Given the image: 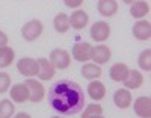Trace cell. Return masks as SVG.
Segmentation results:
<instances>
[{
	"label": "cell",
	"instance_id": "6da1fadb",
	"mask_svg": "<svg viewBox=\"0 0 151 118\" xmlns=\"http://www.w3.org/2000/svg\"><path fill=\"white\" fill-rule=\"evenodd\" d=\"M48 103L60 115H74L85 106V93L79 83L62 79L50 86Z\"/></svg>",
	"mask_w": 151,
	"mask_h": 118
},
{
	"label": "cell",
	"instance_id": "7a4b0ae2",
	"mask_svg": "<svg viewBox=\"0 0 151 118\" xmlns=\"http://www.w3.org/2000/svg\"><path fill=\"white\" fill-rule=\"evenodd\" d=\"M42 33V23L40 20H30L21 29V35L26 41H35Z\"/></svg>",
	"mask_w": 151,
	"mask_h": 118
},
{
	"label": "cell",
	"instance_id": "3957f363",
	"mask_svg": "<svg viewBox=\"0 0 151 118\" xmlns=\"http://www.w3.org/2000/svg\"><path fill=\"white\" fill-rule=\"evenodd\" d=\"M50 62L53 64L55 68H59V70H65L70 67V53L64 49H55L52 53H50Z\"/></svg>",
	"mask_w": 151,
	"mask_h": 118
},
{
	"label": "cell",
	"instance_id": "277c9868",
	"mask_svg": "<svg viewBox=\"0 0 151 118\" xmlns=\"http://www.w3.org/2000/svg\"><path fill=\"white\" fill-rule=\"evenodd\" d=\"M17 70L23 76H36L40 71V65L32 58H21L17 62Z\"/></svg>",
	"mask_w": 151,
	"mask_h": 118
},
{
	"label": "cell",
	"instance_id": "5b68a950",
	"mask_svg": "<svg viewBox=\"0 0 151 118\" xmlns=\"http://www.w3.org/2000/svg\"><path fill=\"white\" fill-rule=\"evenodd\" d=\"M24 85H26L27 89H29V94H30L29 100H30V101L38 103V101H41V100L44 98L45 91H44V86H42L40 82L33 80V79H27V80L24 82Z\"/></svg>",
	"mask_w": 151,
	"mask_h": 118
},
{
	"label": "cell",
	"instance_id": "8992f818",
	"mask_svg": "<svg viewBox=\"0 0 151 118\" xmlns=\"http://www.w3.org/2000/svg\"><path fill=\"white\" fill-rule=\"evenodd\" d=\"M133 109L137 117L141 118H151V98L150 97H139L133 103Z\"/></svg>",
	"mask_w": 151,
	"mask_h": 118
},
{
	"label": "cell",
	"instance_id": "52a82bcc",
	"mask_svg": "<svg viewBox=\"0 0 151 118\" xmlns=\"http://www.w3.org/2000/svg\"><path fill=\"white\" fill-rule=\"evenodd\" d=\"M110 35V28L106 21H97L91 28V36L95 41H106Z\"/></svg>",
	"mask_w": 151,
	"mask_h": 118
},
{
	"label": "cell",
	"instance_id": "ba28073f",
	"mask_svg": "<svg viewBox=\"0 0 151 118\" xmlns=\"http://www.w3.org/2000/svg\"><path fill=\"white\" fill-rule=\"evenodd\" d=\"M91 49L89 43H77L73 47V58L79 62H86L91 59Z\"/></svg>",
	"mask_w": 151,
	"mask_h": 118
},
{
	"label": "cell",
	"instance_id": "9c48e42d",
	"mask_svg": "<svg viewBox=\"0 0 151 118\" xmlns=\"http://www.w3.org/2000/svg\"><path fill=\"white\" fill-rule=\"evenodd\" d=\"M38 65H40V71H38V77L41 79V80H50V79H53L55 76V67H53V64L50 62L48 59L45 58H40V59H36Z\"/></svg>",
	"mask_w": 151,
	"mask_h": 118
},
{
	"label": "cell",
	"instance_id": "30bf717a",
	"mask_svg": "<svg viewBox=\"0 0 151 118\" xmlns=\"http://www.w3.org/2000/svg\"><path fill=\"white\" fill-rule=\"evenodd\" d=\"M110 49L107 46H97L91 49V59L97 64H106L110 59Z\"/></svg>",
	"mask_w": 151,
	"mask_h": 118
},
{
	"label": "cell",
	"instance_id": "8fae6325",
	"mask_svg": "<svg viewBox=\"0 0 151 118\" xmlns=\"http://www.w3.org/2000/svg\"><path fill=\"white\" fill-rule=\"evenodd\" d=\"M133 35L137 39H141V41L150 39V36H151V24H150V21L141 20V21L134 23V26H133Z\"/></svg>",
	"mask_w": 151,
	"mask_h": 118
},
{
	"label": "cell",
	"instance_id": "7c38bea8",
	"mask_svg": "<svg viewBox=\"0 0 151 118\" xmlns=\"http://www.w3.org/2000/svg\"><path fill=\"white\" fill-rule=\"evenodd\" d=\"M11 97H12V100L17 101V103H24L26 100H29L30 94H29L27 86L24 83H17V85L12 86V89H11Z\"/></svg>",
	"mask_w": 151,
	"mask_h": 118
},
{
	"label": "cell",
	"instance_id": "4fadbf2b",
	"mask_svg": "<svg viewBox=\"0 0 151 118\" xmlns=\"http://www.w3.org/2000/svg\"><path fill=\"white\" fill-rule=\"evenodd\" d=\"M129 67L125 64H115V65H112V68L109 71L110 74V79L112 80H115V82H124L125 79H127L129 76Z\"/></svg>",
	"mask_w": 151,
	"mask_h": 118
},
{
	"label": "cell",
	"instance_id": "5bb4252c",
	"mask_svg": "<svg viewBox=\"0 0 151 118\" xmlns=\"http://www.w3.org/2000/svg\"><path fill=\"white\" fill-rule=\"evenodd\" d=\"M88 20L89 18L85 11H74L70 17V26H73V29L76 30H80L88 24Z\"/></svg>",
	"mask_w": 151,
	"mask_h": 118
},
{
	"label": "cell",
	"instance_id": "9a60e30c",
	"mask_svg": "<svg viewBox=\"0 0 151 118\" xmlns=\"http://www.w3.org/2000/svg\"><path fill=\"white\" fill-rule=\"evenodd\" d=\"M113 103H115L118 108H121V109L129 108L132 104L130 93L127 89H118V91H115V94H113Z\"/></svg>",
	"mask_w": 151,
	"mask_h": 118
},
{
	"label": "cell",
	"instance_id": "2e32d148",
	"mask_svg": "<svg viewBox=\"0 0 151 118\" xmlns=\"http://www.w3.org/2000/svg\"><path fill=\"white\" fill-rule=\"evenodd\" d=\"M88 96H89L92 100H101L106 96V88L101 82L94 80L88 85Z\"/></svg>",
	"mask_w": 151,
	"mask_h": 118
},
{
	"label": "cell",
	"instance_id": "e0dca14e",
	"mask_svg": "<svg viewBox=\"0 0 151 118\" xmlns=\"http://www.w3.org/2000/svg\"><path fill=\"white\" fill-rule=\"evenodd\" d=\"M118 11V2L115 0H100L98 2V12L103 17H112Z\"/></svg>",
	"mask_w": 151,
	"mask_h": 118
},
{
	"label": "cell",
	"instance_id": "ac0fdd59",
	"mask_svg": "<svg viewBox=\"0 0 151 118\" xmlns=\"http://www.w3.org/2000/svg\"><path fill=\"white\" fill-rule=\"evenodd\" d=\"M142 82H144L142 74L137 70H130L127 79L124 80V85H125V88H129V89H137L142 85Z\"/></svg>",
	"mask_w": 151,
	"mask_h": 118
},
{
	"label": "cell",
	"instance_id": "d6986e66",
	"mask_svg": "<svg viewBox=\"0 0 151 118\" xmlns=\"http://www.w3.org/2000/svg\"><path fill=\"white\" fill-rule=\"evenodd\" d=\"M53 24H55V29L59 32V33H65L71 26H70V17L67 14H64V12H60V14H58L53 20Z\"/></svg>",
	"mask_w": 151,
	"mask_h": 118
},
{
	"label": "cell",
	"instance_id": "ffe728a7",
	"mask_svg": "<svg viewBox=\"0 0 151 118\" xmlns=\"http://www.w3.org/2000/svg\"><path fill=\"white\" fill-rule=\"evenodd\" d=\"M82 76L85 79H89V80H92V79H98L100 76H101V68L98 67V65L95 64H85L82 67Z\"/></svg>",
	"mask_w": 151,
	"mask_h": 118
},
{
	"label": "cell",
	"instance_id": "44dd1931",
	"mask_svg": "<svg viewBox=\"0 0 151 118\" xmlns=\"http://www.w3.org/2000/svg\"><path fill=\"white\" fill-rule=\"evenodd\" d=\"M15 58V53L11 47H0V68H6L12 64Z\"/></svg>",
	"mask_w": 151,
	"mask_h": 118
},
{
	"label": "cell",
	"instance_id": "7402d4cb",
	"mask_svg": "<svg viewBox=\"0 0 151 118\" xmlns=\"http://www.w3.org/2000/svg\"><path fill=\"white\" fill-rule=\"evenodd\" d=\"M150 12V5L147 2H133L132 3V9L130 14L134 18H142L144 15H147Z\"/></svg>",
	"mask_w": 151,
	"mask_h": 118
},
{
	"label": "cell",
	"instance_id": "603a6c76",
	"mask_svg": "<svg viewBox=\"0 0 151 118\" xmlns=\"http://www.w3.org/2000/svg\"><path fill=\"white\" fill-rule=\"evenodd\" d=\"M14 112H15V106L11 100L5 98L0 101V118H11Z\"/></svg>",
	"mask_w": 151,
	"mask_h": 118
},
{
	"label": "cell",
	"instance_id": "cb8c5ba5",
	"mask_svg": "<svg viewBox=\"0 0 151 118\" xmlns=\"http://www.w3.org/2000/svg\"><path fill=\"white\" fill-rule=\"evenodd\" d=\"M137 64H139V67L144 71H150L151 70V50L150 49L144 50L142 53L139 55V58H137Z\"/></svg>",
	"mask_w": 151,
	"mask_h": 118
},
{
	"label": "cell",
	"instance_id": "d4e9b609",
	"mask_svg": "<svg viewBox=\"0 0 151 118\" xmlns=\"http://www.w3.org/2000/svg\"><path fill=\"white\" fill-rule=\"evenodd\" d=\"M103 114V108L100 106V104H95V103H92V104H89L86 109H85V112L82 114V118H89V117H94V115H101Z\"/></svg>",
	"mask_w": 151,
	"mask_h": 118
},
{
	"label": "cell",
	"instance_id": "484cf974",
	"mask_svg": "<svg viewBox=\"0 0 151 118\" xmlns=\"http://www.w3.org/2000/svg\"><path fill=\"white\" fill-rule=\"evenodd\" d=\"M11 86V77L8 73H0V94L6 93Z\"/></svg>",
	"mask_w": 151,
	"mask_h": 118
},
{
	"label": "cell",
	"instance_id": "4316f807",
	"mask_svg": "<svg viewBox=\"0 0 151 118\" xmlns=\"http://www.w3.org/2000/svg\"><path fill=\"white\" fill-rule=\"evenodd\" d=\"M65 3V6H68V8H79V6H82V0H76V2H70V0H67V2H64Z\"/></svg>",
	"mask_w": 151,
	"mask_h": 118
},
{
	"label": "cell",
	"instance_id": "83f0119b",
	"mask_svg": "<svg viewBox=\"0 0 151 118\" xmlns=\"http://www.w3.org/2000/svg\"><path fill=\"white\" fill-rule=\"evenodd\" d=\"M6 44H8V36L0 30V47H5Z\"/></svg>",
	"mask_w": 151,
	"mask_h": 118
},
{
	"label": "cell",
	"instance_id": "f1b7e54d",
	"mask_svg": "<svg viewBox=\"0 0 151 118\" xmlns=\"http://www.w3.org/2000/svg\"><path fill=\"white\" fill-rule=\"evenodd\" d=\"M15 118H32L29 114H24V112H21V114H17L15 115Z\"/></svg>",
	"mask_w": 151,
	"mask_h": 118
},
{
	"label": "cell",
	"instance_id": "f546056e",
	"mask_svg": "<svg viewBox=\"0 0 151 118\" xmlns=\"http://www.w3.org/2000/svg\"><path fill=\"white\" fill-rule=\"evenodd\" d=\"M89 118H104V117H101V115H94V117H89Z\"/></svg>",
	"mask_w": 151,
	"mask_h": 118
},
{
	"label": "cell",
	"instance_id": "4dcf8cb0",
	"mask_svg": "<svg viewBox=\"0 0 151 118\" xmlns=\"http://www.w3.org/2000/svg\"><path fill=\"white\" fill-rule=\"evenodd\" d=\"M52 118H62V117H52Z\"/></svg>",
	"mask_w": 151,
	"mask_h": 118
}]
</instances>
